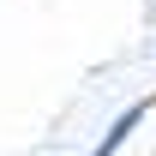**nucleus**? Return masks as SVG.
Segmentation results:
<instances>
[{"mask_svg": "<svg viewBox=\"0 0 156 156\" xmlns=\"http://www.w3.org/2000/svg\"><path fill=\"white\" fill-rule=\"evenodd\" d=\"M150 114V102H132V108H126V114L120 120H108V132L96 138V144H90V156H120V144H126V138L138 132V120Z\"/></svg>", "mask_w": 156, "mask_h": 156, "instance_id": "1", "label": "nucleus"}]
</instances>
